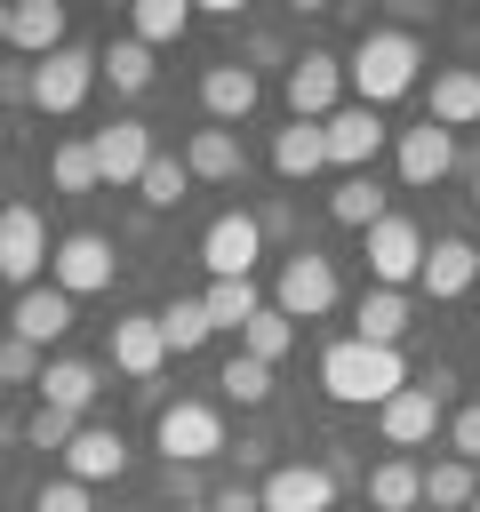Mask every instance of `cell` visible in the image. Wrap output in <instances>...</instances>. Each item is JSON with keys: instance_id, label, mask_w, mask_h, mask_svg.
<instances>
[{"instance_id": "8992f818", "label": "cell", "mask_w": 480, "mask_h": 512, "mask_svg": "<svg viewBox=\"0 0 480 512\" xmlns=\"http://www.w3.org/2000/svg\"><path fill=\"white\" fill-rule=\"evenodd\" d=\"M112 264H120V256H112V240H104V232H64V240L48 248V280H56L72 304H80V296H96V288H112Z\"/></svg>"}, {"instance_id": "4316f807", "label": "cell", "mask_w": 480, "mask_h": 512, "mask_svg": "<svg viewBox=\"0 0 480 512\" xmlns=\"http://www.w3.org/2000/svg\"><path fill=\"white\" fill-rule=\"evenodd\" d=\"M328 216H336L344 232H376V224H384V184H376V176H344V184L328 192Z\"/></svg>"}, {"instance_id": "b9f144b4", "label": "cell", "mask_w": 480, "mask_h": 512, "mask_svg": "<svg viewBox=\"0 0 480 512\" xmlns=\"http://www.w3.org/2000/svg\"><path fill=\"white\" fill-rule=\"evenodd\" d=\"M208 512H264V496H256L248 480H224V488L208 496Z\"/></svg>"}, {"instance_id": "ffe728a7", "label": "cell", "mask_w": 480, "mask_h": 512, "mask_svg": "<svg viewBox=\"0 0 480 512\" xmlns=\"http://www.w3.org/2000/svg\"><path fill=\"white\" fill-rule=\"evenodd\" d=\"M64 328H72V296H64L56 280H48V288H24V296H16V312H8V336H24L32 352H40V344H56Z\"/></svg>"}, {"instance_id": "d4e9b609", "label": "cell", "mask_w": 480, "mask_h": 512, "mask_svg": "<svg viewBox=\"0 0 480 512\" xmlns=\"http://www.w3.org/2000/svg\"><path fill=\"white\" fill-rule=\"evenodd\" d=\"M184 168H192V184H240V136L232 128H192Z\"/></svg>"}, {"instance_id": "e0dca14e", "label": "cell", "mask_w": 480, "mask_h": 512, "mask_svg": "<svg viewBox=\"0 0 480 512\" xmlns=\"http://www.w3.org/2000/svg\"><path fill=\"white\" fill-rule=\"evenodd\" d=\"M424 104H432V112H424L432 128H448V136L472 128V120H480V64H440L432 88H424Z\"/></svg>"}, {"instance_id": "60d3db41", "label": "cell", "mask_w": 480, "mask_h": 512, "mask_svg": "<svg viewBox=\"0 0 480 512\" xmlns=\"http://www.w3.org/2000/svg\"><path fill=\"white\" fill-rule=\"evenodd\" d=\"M448 448H456L464 464H480V408H456V416H448Z\"/></svg>"}, {"instance_id": "ba28073f", "label": "cell", "mask_w": 480, "mask_h": 512, "mask_svg": "<svg viewBox=\"0 0 480 512\" xmlns=\"http://www.w3.org/2000/svg\"><path fill=\"white\" fill-rule=\"evenodd\" d=\"M256 256H264V224H256L248 208H224V216L200 232V264H208L216 280H248Z\"/></svg>"}, {"instance_id": "ee69618b", "label": "cell", "mask_w": 480, "mask_h": 512, "mask_svg": "<svg viewBox=\"0 0 480 512\" xmlns=\"http://www.w3.org/2000/svg\"><path fill=\"white\" fill-rule=\"evenodd\" d=\"M0 40H8V8H0Z\"/></svg>"}, {"instance_id": "f546056e", "label": "cell", "mask_w": 480, "mask_h": 512, "mask_svg": "<svg viewBox=\"0 0 480 512\" xmlns=\"http://www.w3.org/2000/svg\"><path fill=\"white\" fill-rule=\"evenodd\" d=\"M96 80H112L120 96H144V88H152V48H144V40H112V48L96 56Z\"/></svg>"}, {"instance_id": "ac0fdd59", "label": "cell", "mask_w": 480, "mask_h": 512, "mask_svg": "<svg viewBox=\"0 0 480 512\" xmlns=\"http://www.w3.org/2000/svg\"><path fill=\"white\" fill-rule=\"evenodd\" d=\"M448 168H456V136H448V128H432V120L400 128V184H408V192L440 184Z\"/></svg>"}, {"instance_id": "f6af8a7d", "label": "cell", "mask_w": 480, "mask_h": 512, "mask_svg": "<svg viewBox=\"0 0 480 512\" xmlns=\"http://www.w3.org/2000/svg\"><path fill=\"white\" fill-rule=\"evenodd\" d=\"M464 512H480V496H472V504H464Z\"/></svg>"}, {"instance_id": "603a6c76", "label": "cell", "mask_w": 480, "mask_h": 512, "mask_svg": "<svg viewBox=\"0 0 480 512\" xmlns=\"http://www.w3.org/2000/svg\"><path fill=\"white\" fill-rule=\"evenodd\" d=\"M408 320H416L408 288H368V296H360V312H352V336H360V344H392V352H400Z\"/></svg>"}, {"instance_id": "e575fe53", "label": "cell", "mask_w": 480, "mask_h": 512, "mask_svg": "<svg viewBox=\"0 0 480 512\" xmlns=\"http://www.w3.org/2000/svg\"><path fill=\"white\" fill-rule=\"evenodd\" d=\"M472 496H480V480H472V464H464V456L424 464V504H432V512H456V504H472Z\"/></svg>"}, {"instance_id": "7bdbcfd3", "label": "cell", "mask_w": 480, "mask_h": 512, "mask_svg": "<svg viewBox=\"0 0 480 512\" xmlns=\"http://www.w3.org/2000/svg\"><path fill=\"white\" fill-rule=\"evenodd\" d=\"M472 208H480V168H472Z\"/></svg>"}, {"instance_id": "6da1fadb", "label": "cell", "mask_w": 480, "mask_h": 512, "mask_svg": "<svg viewBox=\"0 0 480 512\" xmlns=\"http://www.w3.org/2000/svg\"><path fill=\"white\" fill-rule=\"evenodd\" d=\"M400 384H408V368H400L392 344H360V336H344V344L320 352V392L344 400V408H384Z\"/></svg>"}, {"instance_id": "52a82bcc", "label": "cell", "mask_w": 480, "mask_h": 512, "mask_svg": "<svg viewBox=\"0 0 480 512\" xmlns=\"http://www.w3.org/2000/svg\"><path fill=\"white\" fill-rule=\"evenodd\" d=\"M152 440H160L168 464H208V456L224 448V416H216L208 400H176V408H160Z\"/></svg>"}, {"instance_id": "30bf717a", "label": "cell", "mask_w": 480, "mask_h": 512, "mask_svg": "<svg viewBox=\"0 0 480 512\" xmlns=\"http://www.w3.org/2000/svg\"><path fill=\"white\" fill-rule=\"evenodd\" d=\"M320 144H328V160H336L344 176H368V160H376V144H384V120H376L368 104H336V112L320 120Z\"/></svg>"}, {"instance_id": "9c48e42d", "label": "cell", "mask_w": 480, "mask_h": 512, "mask_svg": "<svg viewBox=\"0 0 480 512\" xmlns=\"http://www.w3.org/2000/svg\"><path fill=\"white\" fill-rule=\"evenodd\" d=\"M280 96H288V112H296V120H328V112H336V96H344V56H328V48H304V56L288 64Z\"/></svg>"}, {"instance_id": "4fadbf2b", "label": "cell", "mask_w": 480, "mask_h": 512, "mask_svg": "<svg viewBox=\"0 0 480 512\" xmlns=\"http://www.w3.org/2000/svg\"><path fill=\"white\" fill-rule=\"evenodd\" d=\"M368 272H376V288H408V280L424 272V232H416L408 216H384V224L368 232Z\"/></svg>"}, {"instance_id": "1f68e13d", "label": "cell", "mask_w": 480, "mask_h": 512, "mask_svg": "<svg viewBox=\"0 0 480 512\" xmlns=\"http://www.w3.org/2000/svg\"><path fill=\"white\" fill-rule=\"evenodd\" d=\"M48 184H56L64 200H80V192H96V152H88L80 136H64V144L48 152Z\"/></svg>"}, {"instance_id": "484cf974", "label": "cell", "mask_w": 480, "mask_h": 512, "mask_svg": "<svg viewBox=\"0 0 480 512\" xmlns=\"http://www.w3.org/2000/svg\"><path fill=\"white\" fill-rule=\"evenodd\" d=\"M360 496H368L376 512H416V504H424V472H416L408 456H384V464H368Z\"/></svg>"}, {"instance_id": "5b68a950", "label": "cell", "mask_w": 480, "mask_h": 512, "mask_svg": "<svg viewBox=\"0 0 480 512\" xmlns=\"http://www.w3.org/2000/svg\"><path fill=\"white\" fill-rule=\"evenodd\" d=\"M440 384H448V368H432L424 384H400V392L376 408V432H384V448H424V440L440 432Z\"/></svg>"}, {"instance_id": "3957f363", "label": "cell", "mask_w": 480, "mask_h": 512, "mask_svg": "<svg viewBox=\"0 0 480 512\" xmlns=\"http://www.w3.org/2000/svg\"><path fill=\"white\" fill-rule=\"evenodd\" d=\"M88 88H96V56H88V48H72V40H64L56 56H40V64H32V80H24V96H32L40 112H56V120H64V112H80V104H88Z\"/></svg>"}, {"instance_id": "d6986e66", "label": "cell", "mask_w": 480, "mask_h": 512, "mask_svg": "<svg viewBox=\"0 0 480 512\" xmlns=\"http://www.w3.org/2000/svg\"><path fill=\"white\" fill-rule=\"evenodd\" d=\"M416 280H424V296H432V304H448V296L480 288V248L448 232V240H432V248H424V272H416Z\"/></svg>"}, {"instance_id": "d590c367", "label": "cell", "mask_w": 480, "mask_h": 512, "mask_svg": "<svg viewBox=\"0 0 480 512\" xmlns=\"http://www.w3.org/2000/svg\"><path fill=\"white\" fill-rule=\"evenodd\" d=\"M184 192H192V168H184V160H168V152H152V168L136 176V200H144V208H176Z\"/></svg>"}, {"instance_id": "4dcf8cb0", "label": "cell", "mask_w": 480, "mask_h": 512, "mask_svg": "<svg viewBox=\"0 0 480 512\" xmlns=\"http://www.w3.org/2000/svg\"><path fill=\"white\" fill-rule=\"evenodd\" d=\"M160 336H168V352L184 360V352H200V344L216 336V320H208V304H200V296H176V304L160 312Z\"/></svg>"}, {"instance_id": "ab89813d", "label": "cell", "mask_w": 480, "mask_h": 512, "mask_svg": "<svg viewBox=\"0 0 480 512\" xmlns=\"http://www.w3.org/2000/svg\"><path fill=\"white\" fill-rule=\"evenodd\" d=\"M32 512H96V504H88V488H80V480H48V488L32 496Z\"/></svg>"}, {"instance_id": "7402d4cb", "label": "cell", "mask_w": 480, "mask_h": 512, "mask_svg": "<svg viewBox=\"0 0 480 512\" xmlns=\"http://www.w3.org/2000/svg\"><path fill=\"white\" fill-rule=\"evenodd\" d=\"M8 48H24L32 64L64 48V0H16L8 8Z\"/></svg>"}, {"instance_id": "7c38bea8", "label": "cell", "mask_w": 480, "mask_h": 512, "mask_svg": "<svg viewBox=\"0 0 480 512\" xmlns=\"http://www.w3.org/2000/svg\"><path fill=\"white\" fill-rule=\"evenodd\" d=\"M40 272H48V224H40V208H8L0 216V280L40 288Z\"/></svg>"}, {"instance_id": "d6a6232c", "label": "cell", "mask_w": 480, "mask_h": 512, "mask_svg": "<svg viewBox=\"0 0 480 512\" xmlns=\"http://www.w3.org/2000/svg\"><path fill=\"white\" fill-rule=\"evenodd\" d=\"M200 304H208V320H216V328H248V320L264 312L256 280H208V296H200Z\"/></svg>"}, {"instance_id": "8fae6325", "label": "cell", "mask_w": 480, "mask_h": 512, "mask_svg": "<svg viewBox=\"0 0 480 512\" xmlns=\"http://www.w3.org/2000/svg\"><path fill=\"white\" fill-rule=\"evenodd\" d=\"M88 152H96V184H136L144 168H152V128L144 120H112V128H96L88 136Z\"/></svg>"}, {"instance_id": "836d02e7", "label": "cell", "mask_w": 480, "mask_h": 512, "mask_svg": "<svg viewBox=\"0 0 480 512\" xmlns=\"http://www.w3.org/2000/svg\"><path fill=\"white\" fill-rule=\"evenodd\" d=\"M288 344H296V320H288V312H272V304L240 328V352H248V360H264V368H272V360H288Z\"/></svg>"}, {"instance_id": "8d00e7d4", "label": "cell", "mask_w": 480, "mask_h": 512, "mask_svg": "<svg viewBox=\"0 0 480 512\" xmlns=\"http://www.w3.org/2000/svg\"><path fill=\"white\" fill-rule=\"evenodd\" d=\"M216 384H224V400H240V408H264V400H272V368L248 360V352H232V360L216 368Z\"/></svg>"}, {"instance_id": "9a60e30c", "label": "cell", "mask_w": 480, "mask_h": 512, "mask_svg": "<svg viewBox=\"0 0 480 512\" xmlns=\"http://www.w3.org/2000/svg\"><path fill=\"white\" fill-rule=\"evenodd\" d=\"M104 352H112V368H120V376H160V368H168V336H160V312H120Z\"/></svg>"}, {"instance_id": "5bb4252c", "label": "cell", "mask_w": 480, "mask_h": 512, "mask_svg": "<svg viewBox=\"0 0 480 512\" xmlns=\"http://www.w3.org/2000/svg\"><path fill=\"white\" fill-rule=\"evenodd\" d=\"M264 512H336V472L328 464H280L264 472Z\"/></svg>"}, {"instance_id": "44dd1931", "label": "cell", "mask_w": 480, "mask_h": 512, "mask_svg": "<svg viewBox=\"0 0 480 512\" xmlns=\"http://www.w3.org/2000/svg\"><path fill=\"white\" fill-rule=\"evenodd\" d=\"M256 96H264V88H256V64H232V56H224V64L200 72V104H208V120H248Z\"/></svg>"}, {"instance_id": "f35d334b", "label": "cell", "mask_w": 480, "mask_h": 512, "mask_svg": "<svg viewBox=\"0 0 480 512\" xmlns=\"http://www.w3.org/2000/svg\"><path fill=\"white\" fill-rule=\"evenodd\" d=\"M32 376H40V352H32L24 336H8V344H0V384H32Z\"/></svg>"}, {"instance_id": "cb8c5ba5", "label": "cell", "mask_w": 480, "mask_h": 512, "mask_svg": "<svg viewBox=\"0 0 480 512\" xmlns=\"http://www.w3.org/2000/svg\"><path fill=\"white\" fill-rule=\"evenodd\" d=\"M272 168H280V184H312V176L328 168V144H320V120H288V128L272 136Z\"/></svg>"}, {"instance_id": "277c9868", "label": "cell", "mask_w": 480, "mask_h": 512, "mask_svg": "<svg viewBox=\"0 0 480 512\" xmlns=\"http://www.w3.org/2000/svg\"><path fill=\"white\" fill-rule=\"evenodd\" d=\"M272 312H288V320L336 312V264H328L320 248H296V256L280 264V280H272Z\"/></svg>"}, {"instance_id": "7a4b0ae2", "label": "cell", "mask_w": 480, "mask_h": 512, "mask_svg": "<svg viewBox=\"0 0 480 512\" xmlns=\"http://www.w3.org/2000/svg\"><path fill=\"white\" fill-rule=\"evenodd\" d=\"M416 64H424L416 32L376 24V32H360V48L344 56V80H352V88H360V104L376 112V104H392V96H408V88H416Z\"/></svg>"}, {"instance_id": "74e56055", "label": "cell", "mask_w": 480, "mask_h": 512, "mask_svg": "<svg viewBox=\"0 0 480 512\" xmlns=\"http://www.w3.org/2000/svg\"><path fill=\"white\" fill-rule=\"evenodd\" d=\"M72 432H80V424H72V416H64V408H48V400H40V408H32V416H24V440H32V448H64V440H72Z\"/></svg>"}, {"instance_id": "83f0119b", "label": "cell", "mask_w": 480, "mask_h": 512, "mask_svg": "<svg viewBox=\"0 0 480 512\" xmlns=\"http://www.w3.org/2000/svg\"><path fill=\"white\" fill-rule=\"evenodd\" d=\"M32 384H40V400H48V408H64V416H80V408L96 400V368H88V360H48Z\"/></svg>"}, {"instance_id": "f1b7e54d", "label": "cell", "mask_w": 480, "mask_h": 512, "mask_svg": "<svg viewBox=\"0 0 480 512\" xmlns=\"http://www.w3.org/2000/svg\"><path fill=\"white\" fill-rule=\"evenodd\" d=\"M184 32H192V8L184 0H136L128 8V40H144V48H168Z\"/></svg>"}, {"instance_id": "2e32d148", "label": "cell", "mask_w": 480, "mask_h": 512, "mask_svg": "<svg viewBox=\"0 0 480 512\" xmlns=\"http://www.w3.org/2000/svg\"><path fill=\"white\" fill-rule=\"evenodd\" d=\"M120 472H128V440H120L112 424H88V432L64 440V480L96 488V480H120Z\"/></svg>"}]
</instances>
